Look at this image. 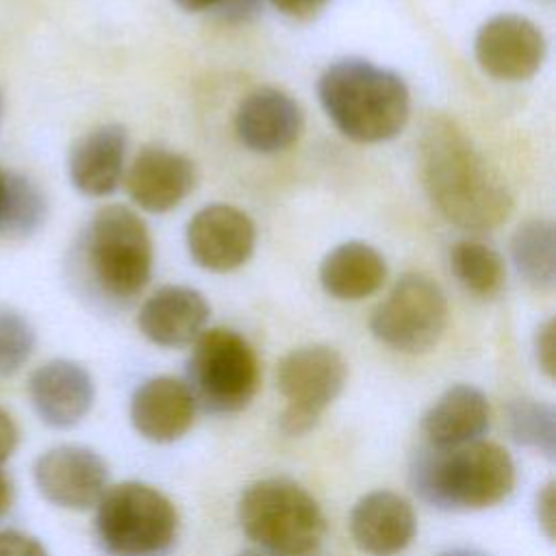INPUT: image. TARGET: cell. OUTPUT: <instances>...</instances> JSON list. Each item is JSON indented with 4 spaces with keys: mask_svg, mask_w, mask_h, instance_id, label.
Listing matches in <instances>:
<instances>
[{
    "mask_svg": "<svg viewBox=\"0 0 556 556\" xmlns=\"http://www.w3.org/2000/svg\"><path fill=\"white\" fill-rule=\"evenodd\" d=\"M534 356L541 367V371L547 378H554L556 374V324L554 319H547L543 326H539L534 337Z\"/></svg>",
    "mask_w": 556,
    "mask_h": 556,
    "instance_id": "obj_28",
    "label": "cell"
},
{
    "mask_svg": "<svg viewBox=\"0 0 556 556\" xmlns=\"http://www.w3.org/2000/svg\"><path fill=\"white\" fill-rule=\"evenodd\" d=\"M180 9L185 11H206V9H215V7H228V4H239L243 2V7L250 2V0H174Z\"/></svg>",
    "mask_w": 556,
    "mask_h": 556,
    "instance_id": "obj_33",
    "label": "cell"
},
{
    "mask_svg": "<svg viewBox=\"0 0 556 556\" xmlns=\"http://www.w3.org/2000/svg\"><path fill=\"white\" fill-rule=\"evenodd\" d=\"M241 556H263V554H258V552H245V554H241Z\"/></svg>",
    "mask_w": 556,
    "mask_h": 556,
    "instance_id": "obj_36",
    "label": "cell"
},
{
    "mask_svg": "<svg viewBox=\"0 0 556 556\" xmlns=\"http://www.w3.org/2000/svg\"><path fill=\"white\" fill-rule=\"evenodd\" d=\"M13 500H15L13 480H11V476L7 471L0 469V519L11 510Z\"/></svg>",
    "mask_w": 556,
    "mask_h": 556,
    "instance_id": "obj_32",
    "label": "cell"
},
{
    "mask_svg": "<svg viewBox=\"0 0 556 556\" xmlns=\"http://www.w3.org/2000/svg\"><path fill=\"white\" fill-rule=\"evenodd\" d=\"M96 536L109 556H165L178 532L167 495L143 482H122L96 504Z\"/></svg>",
    "mask_w": 556,
    "mask_h": 556,
    "instance_id": "obj_6",
    "label": "cell"
},
{
    "mask_svg": "<svg viewBox=\"0 0 556 556\" xmlns=\"http://www.w3.org/2000/svg\"><path fill=\"white\" fill-rule=\"evenodd\" d=\"M345 378V361L330 345H302L285 354L276 371L278 389L287 400L280 430L289 437L308 432L343 391Z\"/></svg>",
    "mask_w": 556,
    "mask_h": 556,
    "instance_id": "obj_9",
    "label": "cell"
},
{
    "mask_svg": "<svg viewBox=\"0 0 556 556\" xmlns=\"http://www.w3.org/2000/svg\"><path fill=\"white\" fill-rule=\"evenodd\" d=\"M545 37L541 28L517 13H500L486 20L473 41L476 61L497 80H526L545 61Z\"/></svg>",
    "mask_w": 556,
    "mask_h": 556,
    "instance_id": "obj_11",
    "label": "cell"
},
{
    "mask_svg": "<svg viewBox=\"0 0 556 556\" xmlns=\"http://www.w3.org/2000/svg\"><path fill=\"white\" fill-rule=\"evenodd\" d=\"M269 4L287 17L306 22L313 20L328 4V0H269Z\"/></svg>",
    "mask_w": 556,
    "mask_h": 556,
    "instance_id": "obj_30",
    "label": "cell"
},
{
    "mask_svg": "<svg viewBox=\"0 0 556 556\" xmlns=\"http://www.w3.org/2000/svg\"><path fill=\"white\" fill-rule=\"evenodd\" d=\"M35 345L33 324L20 311L0 306V378L15 376L30 361Z\"/></svg>",
    "mask_w": 556,
    "mask_h": 556,
    "instance_id": "obj_26",
    "label": "cell"
},
{
    "mask_svg": "<svg viewBox=\"0 0 556 556\" xmlns=\"http://www.w3.org/2000/svg\"><path fill=\"white\" fill-rule=\"evenodd\" d=\"M536 519L545 536L552 541L556 534V484L547 482L536 495Z\"/></svg>",
    "mask_w": 556,
    "mask_h": 556,
    "instance_id": "obj_29",
    "label": "cell"
},
{
    "mask_svg": "<svg viewBox=\"0 0 556 556\" xmlns=\"http://www.w3.org/2000/svg\"><path fill=\"white\" fill-rule=\"evenodd\" d=\"M317 93L334 126L358 143L389 141L408 122L406 83L367 59H341L328 65L319 76Z\"/></svg>",
    "mask_w": 556,
    "mask_h": 556,
    "instance_id": "obj_2",
    "label": "cell"
},
{
    "mask_svg": "<svg viewBox=\"0 0 556 556\" xmlns=\"http://www.w3.org/2000/svg\"><path fill=\"white\" fill-rule=\"evenodd\" d=\"M450 265L456 280L478 298H493L506 280L502 256L476 239L456 241L450 250Z\"/></svg>",
    "mask_w": 556,
    "mask_h": 556,
    "instance_id": "obj_23",
    "label": "cell"
},
{
    "mask_svg": "<svg viewBox=\"0 0 556 556\" xmlns=\"http://www.w3.org/2000/svg\"><path fill=\"white\" fill-rule=\"evenodd\" d=\"M417 530L415 510L393 491L363 495L350 513V532L356 547L371 556H395L408 547Z\"/></svg>",
    "mask_w": 556,
    "mask_h": 556,
    "instance_id": "obj_17",
    "label": "cell"
},
{
    "mask_svg": "<svg viewBox=\"0 0 556 556\" xmlns=\"http://www.w3.org/2000/svg\"><path fill=\"white\" fill-rule=\"evenodd\" d=\"M87 278L109 300H132L152 276L154 248L146 222L124 204L98 208L83 235Z\"/></svg>",
    "mask_w": 556,
    "mask_h": 556,
    "instance_id": "obj_4",
    "label": "cell"
},
{
    "mask_svg": "<svg viewBox=\"0 0 556 556\" xmlns=\"http://www.w3.org/2000/svg\"><path fill=\"white\" fill-rule=\"evenodd\" d=\"M304 128L300 104L285 91L258 87L237 106L235 132L239 141L258 154H276L298 141Z\"/></svg>",
    "mask_w": 556,
    "mask_h": 556,
    "instance_id": "obj_15",
    "label": "cell"
},
{
    "mask_svg": "<svg viewBox=\"0 0 556 556\" xmlns=\"http://www.w3.org/2000/svg\"><path fill=\"white\" fill-rule=\"evenodd\" d=\"M413 491L437 508H489L515 486V465L504 447L473 441L454 450L421 447L410 463Z\"/></svg>",
    "mask_w": 556,
    "mask_h": 556,
    "instance_id": "obj_3",
    "label": "cell"
},
{
    "mask_svg": "<svg viewBox=\"0 0 556 556\" xmlns=\"http://www.w3.org/2000/svg\"><path fill=\"white\" fill-rule=\"evenodd\" d=\"M26 389L37 417L52 428L80 424L96 400L91 374L70 358H52L35 367Z\"/></svg>",
    "mask_w": 556,
    "mask_h": 556,
    "instance_id": "obj_13",
    "label": "cell"
},
{
    "mask_svg": "<svg viewBox=\"0 0 556 556\" xmlns=\"http://www.w3.org/2000/svg\"><path fill=\"white\" fill-rule=\"evenodd\" d=\"M506 428L517 445L554 458L556 452V410L547 402L530 397L513 400L506 406Z\"/></svg>",
    "mask_w": 556,
    "mask_h": 556,
    "instance_id": "obj_25",
    "label": "cell"
},
{
    "mask_svg": "<svg viewBox=\"0 0 556 556\" xmlns=\"http://www.w3.org/2000/svg\"><path fill=\"white\" fill-rule=\"evenodd\" d=\"M128 132L119 124H102L80 135L67 154V176L89 198L111 195L124 178Z\"/></svg>",
    "mask_w": 556,
    "mask_h": 556,
    "instance_id": "obj_16",
    "label": "cell"
},
{
    "mask_svg": "<svg viewBox=\"0 0 556 556\" xmlns=\"http://www.w3.org/2000/svg\"><path fill=\"white\" fill-rule=\"evenodd\" d=\"M48 215L46 193L24 174L9 172V187L0 213V235L24 239L35 235Z\"/></svg>",
    "mask_w": 556,
    "mask_h": 556,
    "instance_id": "obj_24",
    "label": "cell"
},
{
    "mask_svg": "<svg viewBox=\"0 0 556 556\" xmlns=\"http://www.w3.org/2000/svg\"><path fill=\"white\" fill-rule=\"evenodd\" d=\"M195 180L193 161L161 146L143 148L122 178L128 198L148 213L176 208L193 191Z\"/></svg>",
    "mask_w": 556,
    "mask_h": 556,
    "instance_id": "obj_14",
    "label": "cell"
},
{
    "mask_svg": "<svg viewBox=\"0 0 556 556\" xmlns=\"http://www.w3.org/2000/svg\"><path fill=\"white\" fill-rule=\"evenodd\" d=\"M419 176L432 206L460 230H493L513 211L504 176L450 117L437 115L424 124Z\"/></svg>",
    "mask_w": 556,
    "mask_h": 556,
    "instance_id": "obj_1",
    "label": "cell"
},
{
    "mask_svg": "<svg viewBox=\"0 0 556 556\" xmlns=\"http://www.w3.org/2000/svg\"><path fill=\"white\" fill-rule=\"evenodd\" d=\"M20 443V428L13 415L0 406V467L15 454Z\"/></svg>",
    "mask_w": 556,
    "mask_h": 556,
    "instance_id": "obj_31",
    "label": "cell"
},
{
    "mask_svg": "<svg viewBox=\"0 0 556 556\" xmlns=\"http://www.w3.org/2000/svg\"><path fill=\"white\" fill-rule=\"evenodd\" d=\"M7 187H9V172L4 167H0V213L4 206V198H7Z\"/></svg>",
    "mask_w": 556,
    "mask_h": 556,
    "instance_id": "obj_34",
    "label": "cell"
},
{
    "mask_svg": "<svg viewBox=\"0 0 556 556\" xmlns=\"http://www.w3.org/2000/svg\"><path fill=\"white\" fill-rule=\"evenodd\" d=\"M195 417V397L182 380L156 376L146 380L130 400L135 430L154 443H172L187 434Z\"/></svg>",
    "mask_w": 556,
    "mask_h": 556,
    "instance_id": "obj_19",
    "label": "cell"
},
{
    "mask_svg": "<svg viewBox=\"0 0 556 556\" xmlns=\"http://www.w3.org/2000/svg\"><path fill=\"white\" fill-rule=\"evenodd\" d=\"M189 380L195 404L213 413H237L258 389V361L239 332L211 328L193 341Z\"/></svg>",
    "mask_w": 556,
    "mask_h": 556,
    "instance_id": "obj_7",
    "label": "cell"
},
{
    "mask_svg": "<svg viewBox=\"0 0 556 556\" xmlns=\"http://www.w3.org/2000/svg\"><path fill=\"white\" fill-rule=\"evenodd\" d=\"M237 515L245 536L274 556L311 554L326 534V519L315 497L285 478L248 486Z\"/></svg>",
    "mask_w": 556,
    "mask_h": 556,
    "instance_id": "obj_5",
    "label": "cell"
},
{
    "mask_svg": "<svg viewBox=\"0 0 556 556\" xmlns=\"http://www.w3.org/2000/svg\"><path fill=\"white\" fill-rule=\"evenodd\" d=\"M187 250L208 271H235L256 245V228L248 213L232 204H208L187 224Z\"/></svg>",
    "mask_w": 556,
    "mask_h": 556,
    "instance_id": "obj_12",
    "label": "cell"
},
{
    "mask_svg": "<svg viewBox=\"0 0 556 556\" xmlns=\"http://www.w3.org/2000/svg\"><path fill=\"white\" fill-rule=\"evenodd\" d=\"M489 419L486 395L471 384H454L426 410L421 432L430 447L454 450L480 441Z\"/></svg>",
    "mask_w": 556,
    "mask_h": 556,
    "instance_id": "obj_20",
    "label": "cell"
},
{
    "mask_svg": "<svg viewBox=\"0 0 556 556\" xmlns=\"http://www.w3.org/2000/svg\"><path fill=\"white\" fill-rule=\"evenodd\" d=\"M384 278L387 261L363 241H345L332 248L319 265V282L337 300H363L376 293Z\"/></svg>",
    "mask_w": 556,
    "mask_h": 556,
    "instance_id": "obj_21",
    "label": "cell"
},
{
    "mask_svg": "<svg viewBox=\"0 0 556 556\" xmlns=\"http://www.w3.org/2000/svg\"><path fill=\"white\" fill-rule=\"evenodd\" d=\"M208 315V302L200 291L165 285L143 302L137 324L148 341L161 348H185L204 332Z\"/></svg>",
    "mask_w": 556,
    "mask_h": 556,
    "instance_id": "obj_18",
    "label": "cell"
},
{
    "mask_svg": "<svg viewBox=\"0 0 556 556\" xmlns=\"http://www.w3.org/2000/svg\"><path fill=\"white\" fill-rule=\"evenodd\" d=\"M450 317L443 289L426 274H404L369 317L371 334L387 348L421 354L439 343Z\"/></svg>",
    "mask_w": 556,
    "mask_h": 556,
    "instance_id": "obj_8",
    "label": "cell"
},
{
    "mask_svg": "<svg viewBox=\"0 0 556 556\" xmlns=\"http://www.w3.org/2000/svg\"><path fill=\"white\" fill-rule=\"evenodd\" d=\"M0 556H48V549L37 536L15 528H4L0 530Z\"/></svg>",
    "mask_w": 556,
    "mask_h": 556,
    "instance_id": "obj_27",
    "label": "cell"
},
{
    "mask_svg": "<svg viewBox=\"0 0 556 556\" xmlns=\"http://www.w3.org/2000/svg\"><path fill=\"white\" fill-rule=\"evenodd\" d=\"M39 495L65 510L93 508L109 489L106 460L91 447L63 443L46 450L33 465Z\"/></svg>",
    "mask_w": 556,
    "mask_h": 556,
    "instance_id": "obj_10",
    "label": "cell"
},
{
    "mask_svg": "<svg viewBox=\"0 0 556 556\" xmlns=\"http://www.w3.org/2000/svg\"><path fill=\"white\" fill-rule=\"evenodd\" d=\"M510 256L519 276L534 289H552L556 282V228L552 219L523 222L510 241Z\"/></svg>",
    "mask_w": 556,
    "mask_h": 556,
    "instance_id": "obj_22",
    "label": "cell"
},
{
    "mask_svg": "<svg viewBox=\"0 0 556 556\" xmlns=\"http://www.w3.org/2000/svg\"><path fill=\"white\" fill-rule=\"evenodd\" d=\"M2 119H4V93L0 87V126H2Z\"/></svg>",
    "mask_w": 556,
    "mask_h": 556,
    "instance_id": "obj_35",
    "label": "cell"
}]
</instances>
